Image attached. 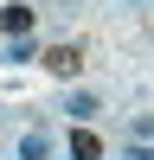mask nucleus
<instances>
[{
	"label": "nucleus",
	"instance_id": "nucleus-1",
	"mask_svg": "<svg viewBox=\"0 0 154 160\" xmlns=\"http://www.w3.org/2000/svg\"><path fill=\"white\" fill-rule=\"evenodd\" d=\"M32 19H38V13L26 7V0H7V7H0V32H13V38L32 32Z\"/></svg>",
	"mask_w": 154,
	"mask_h": 160
},
{
	"label": "nucleus",
	"instance_id": "nucleus-2",
	"mask_svg": "<svg viewBox=\"0 0 154 160\" xmlns=\"http://www.w3.org/2000/svg\"><path fill=\"white\" fill-rule=\"evenodd\" d=\"M45 64H51L58 77H77V71H84V45H51V51H45Z\"/></svg>",
	"mask_w": 154,
	"mask_h": 160
},
{
	"label": "nucleus",
	"instance_id": "nucleus-3",
	"mask_svg": "<svg viewBox=\"0 0 154 160\" xmlns=\"http://www.w3.org/2000/svg\"><path fill=\"white\" fill-rule=\"evenodd\" d=\"M71 160H103V141L90 128H71Z\"/></svg>",
	"mask_w": 154,
	"mask_h": 160
},
{
	"label": "nucleus",
	"instance_id": "nucleus-4",
	"mask_svg": "<svg viewBox=\"0 0 154 160\" xmlns=\"http://www.w3.org/2000/svg\"><path fill=\"white\" fill-rule=\"evenodd\" d=\"M38 58V45H32V32H26V38H13V45H7V64H32Z\"/></svg>",
	"mask_w": 154,
	"mask_h": 160
},
{
	"label": "nucleus",
	"instance_id": "nucleus-5",
	"mask_svg": "<svg viewBox=\"0 0 154 160\" xmlns=\"http://www.w3.org/2000/svg\"><path fill=\"white\" fill-rule=\"evenodd\" d=\"M45 148H51V141H45V128H32V135L19 141V160H45Z\"/></svg>",
	"mask_w": 154,
	"mask_h": 160
},
{
	"label": "nucleus",
	"instance_id": "nucleus-6",
	"mask_svg": "<svg viewBox=\"0 0 154 160\" xmlns=\"http://www.w3.org/2000/svg\"><path fill=\"white\" fill-rule=\"evenodd\" d=\"M128 160H148V141H135V148H128Z\"/></svg>",
	"mask_w": 154,
	"mask_h": 160
}]
</instances>
